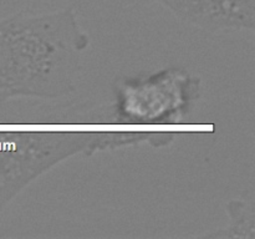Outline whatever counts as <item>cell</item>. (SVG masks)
Returning a JSON list of instances; mask_svg holds the SVG:
<instances>
[{
    "mask_svg": "<svg viewBox=\"0 0 255 239\" xmlns=\"http://www.w3.org/2000/svg\"><path fill=\"white\" fill-rule=\"evenodd\" d=\"M178 20L209 35L253 31L255 0H154Z\"/></svg>",
    "mask_w": 255,
    "mask_h": 239,
    "instance_id": "4",
    "label": "cell"
},
{
    "mask_svg": "<svg viewBox=\"0 0 255 239\" xmlns=\"http://www.w3.org/2000/svg\"><path fill=\"white\" fill-rule=\"evenodd\" d=\"M132 129L111 102L12 99L0 101V218L32 182L75 156L134 147Z\"/></svg>",
    "mask_w": 255,
    "mask_h": 239,
    "instance_id": "1",
    "label": "cell"
},
{
    "mask_svg": "<svg viewBox=\"0 0 255 239\" xmlns=\"http://www.w3.org/2000/svg\"><path fill=\"white\" fill-rule=\"evenodd\" d=\"M112 95V111L121 124L143 131H173L201 99L202 80L184 67L168 66L151 74L117 76Z\"/></svg>",
    "mask_w": 255,
    "mask_h": 239,
    "instance_id": "3",
    "label": "cell"
},
{
    "mask_svg": "<svg viewBox=\"0 0 255 239\" xmlns=\"http://www.w3.org/2000/svg\"><path fill=\"white\" fill-rule=\"evenodd\" d=\"M90 44L72 7L0 19V101L69 97Z\"/></svg>",
    "mask_w": 255,
    "mask_h": 239,
    "instance_id": "2",
    "label": "cell"
},
{
    "mask_svg": "<svg viewBox=\"0 0 255 239\" xmlns=\"http://www.w3.org/2000/svg\"><path fill=\"white\" fill-rule=\"evenodd\" d=\"M254 192L247 189L237 198L231 199L226 204L228 222L221 228L199 236V238H255V212Z\"/></svg>",
    "mask_w": 255,
    "mask_h": 239,
    "instance_id": "5",
    "label": "cell"
}]
</instances>
